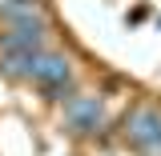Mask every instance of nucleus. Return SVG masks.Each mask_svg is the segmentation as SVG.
Instances as JSON below:
<instances>
[{"label": "nucleus", "mask_w": 161, "mask_h": 156, "mask_svg": "<svg viewBox=\"0 0 161 156\" xmlns=\"http://www.w3.org/2000/svg\"><path fill=\"white\" fill-rule=\"evenodd\" d=\"M24 80L40 84L44 92H64V88H69V80H73V72H69V60H64V56H57V52H44V48H40L36 56L28 60V72H24Z\"/></svg>", "instance_id": "f257e3e1"}, {"label": "nucleus", "mask_w": 161, "mask_h": 156, "mask_svg": "<svg viewBox=\"0 0 161 156\" xmlns=\"http://www.w3.org/2000/svg\"><path fill=\"white\" fill-rule=\"evenodd\" d=\"M125 132L145 156H161V116L153 108H137L129 116V124H125Z\"/></svg>", "instance_id": "f03ea898"}, {"label": "nucleus", "mask_w": 161, "mask_h": 156, "mask_svg": "<svg viewBox=\"0 0 161 156\" xmlns=\"http://www.w3.org/2000/svg\"><path fill=\"white\" fill-rule=\"evenodd\" d=\"M64 116H69L73 128L89 132V128H97V120H101V104H97V96H73L64 104Z\"/></svg>", "instance_id": "7ed1b4c3"}]
</instances>
